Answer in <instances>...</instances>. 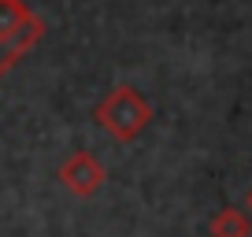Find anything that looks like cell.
<instances>
[{"label": "cell", "mask_w": 252, "mask_h": 237, "mask_svg": "<svg viewBox=\"0 0 252 237\" xmlns=\"http://www.w3.org/2000/svg\"><path fill=\"white\" fill-rule=\"evenodd\" d=\"M93 122H100L104 134H108L111 141L126 145V141H134V137H141L145 130H149V122H152V104L145 100L134 86H115V89H111V93L93 108Z\"/></svg>", "instance_id": "cell-1"}, {"label": "cell", "mask_w": 252, "mask_h": 237, "mask_svg": "<svg viewBox=\"0 0 252 237\" xmlns=\"http://www.w3.org/2000/svg\"><path fill=\"white\" fill-rule=\"evenodd\" d=\"M45 37V19L26 0H0V82Z\"/></svg>", "instance_id": "cell-2"}, {"label": "cell", "mask_w": 252, "mask_h": 237, "mask_svg": "<svg viewBox=\"0 0 252 237\" xmlns=\"http://www.w3.org/2000/svg\"><path fill=\"white\" fill-rule=\"evenodd\" d=\"M56 178H60V185H63L67 193H74V197L89 200V197H96V193L104 189V182H108V171H104V163L93 156V152H71V156L60 163Z\"/></svg>", "instance_id": "cell-3"}, {"label": "cell", "mask_w": 252, "mask_h": 237, "mask_svg": "<svg viewBox=\"0 0 252 237\" xmlns=\"http://www.w3.org/2000/svg\"><path fill=\"white\" fill-rule=\"evenodd\" d=\"M212 237H252V219L241 207H222L212 222H208Z\"/></svg>", "instance_id": "cell-4"}, {"label": "cell", "mask_w": 252, "mask_h": 237, "mask_svg": "<svg viewBox=\"0 0 252 237\" xmlns=\"http://www.w3.org/2000/svg\"><path fill=\"white\" fill-rule=\"evenodd\" d=\"M245 211H252V189H249V197H245Z\"/></svg>", "instance_id": "cell-5"}]
</instances>
